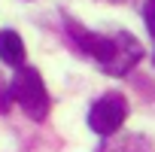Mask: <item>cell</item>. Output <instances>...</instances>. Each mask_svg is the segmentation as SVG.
I'll list each match as a JSON object with an SVG mask.
<instances>
[{
	"instance_id": "cell-2",
	"label": "cell",
	"mask_w": 155,
	"mask_h": 152,
	"mask_svg": "<svg viewBox=\"0 0 155 152\" xmlns=\"http://www.w3.org/2000/svg\"><path fill=\"white\" fill-rule=\"evenodd\" d=\"M9 91H12V101L34 119V122H43L49 116V91L43 85V76L34 70V67H18L12 82H9Z\"/></svg>"
},
{
	"instance_id": "cell-4",
	"label": "cell",
	"mask_w": 155,
	"mask_h": 152,
	"mask_svg": "<svg viewBox=\"0 0 155 152\" xmlns=\"http://www.w3.org/2000/svg\"><path fill=\"white\" fill-rule=\"evenodd\" d=\"M0 58L9 67H21L25 64V43L15 31H0Z\"/></svg>"
},
{
	"instance_id": "cell-3",
	"label": "cell",
	"mask_w": 155,
	"mask_h": 152,
	"mask_svg": "<svg viewBox=\"0 0 155 152\" xmlns=\"http://www.w3.org/2000/svg\"><path fill=\"white\" fill-rule=\"evenodd\" d=\"M125 116H128V104H125V97H122V94H104V97L91 107V113H88V125H91L94 134L110 137V134H116V131L125 125Z\"/></svg>"
},
{
	"instance_id": "cell-6",
	"label": "cell",
	"mask_w": 155,
	"mask_h": 152,
	"mask_svg": "<svg viewBox=\"0 0 155 152\" xmlns=\"http://www.w3.org/2000/svg\"><path fill=\"white\" fill-rule=\"evenodd\" d=\"M146 25H149V31L155 37V0H146Z\"/></svg>"
},
{
	"instance_id": "cell-5",
	"label": "cell",
	"mask_w": 155,
	"mask_h": 152,
	"mask_svg": "<svg viewBox=\"0 0 155 152\" xmlns=\"http://www.w3.org/2000/svg\"><path fill=\"white\" fill-rule=\"evenodd\" d=\"M12 104V91H9V82L3 79V73H0V113H6Z\"/></svg>"
},
{
	"instance_id": "cell-1",
	"label": "cell",
	"mask_w": 155,
	"mask_h": 152,
	"mask_svg": "<svg viewBox=\"0 0 155 152\" xmlns=\"http://www.w3.org/2000/svg\"><path fill=\"white\" fill-rule=\"evenodd\" d=\"M67 31L73 37V43L79 46L85 55H91L104 73L110 76H125L140 58H143V46L131 37V34H91L82 25H76L73 18H67Z\"/></svg>"
}]
</instances>
